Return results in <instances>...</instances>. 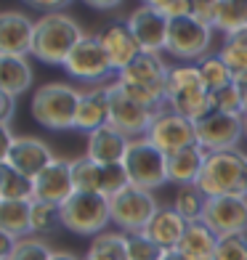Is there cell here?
Instances as JSON below:
<instances>
[{"label": "cell", "instance_id": "1", "mask_svg": "<svg viewBox=\"0 0 247 260\" xmlns=\"http://www.w3.org/2000/svg\"><path fill=\"white\" fill-rule=\"evenodd\" d=\"M165 106L181 117L192 120L194 125L199 120L213 114V96L202 85L197 64H175L168 72V85H165Z\"/></svg>", "mask_w": 247, "mask_h": 260}, {"label": "cell", "instance_id": "2", "mask_svg": "<svg viewBox=\"0 0 247 260\" xmlns=\"http://www.w3.org/2000/svg\"><path fill=\"white\" fill-rule=\"evenodd\" d=\"M85 38L82 27L64 11L58 14H43L35 21V40H32V56L43 64L64 67L75 45Z\"/></svg>", "mask_w": 247, "mask_h": 260}, {"label": "cell", "instance_id": "3", "mask_svg": "<svg viewBox=\"0 0 247 260\" xmlns=\"http://www.w3.org/2000/svg\"><path fill=\"white\" fill-rule=\"evenodd\" d=\"M168 72L170 67L162 61L157 53H141L136 61L117 75L120 85L133 101H138L146 109H165V85H168Z\"/></svg>", "mask_w": 247, "mask_h": 260}, {"label": "cell", "instance_id": "4", "mask_svg": "<svg viewBox=\"0 0 247 260\" xmlns=\"http://www.w3.org/2000/svg\"><path fill=\"white\" fill-rule=\"evenodd\" d=\"M197 186L210 197H247V154L234 151H213L205 159V168L197 178Z\"/></svg>", "mask_w": 247, "mask_h": 260}, {"label": "cell", "instance_id": "5", "mask_svg": "<svg viewBox=\"0 0 247 260\" xmlns=\"http://www.w3.org/2000/svg\"><path fill=\"white\" fill-rule=\"evenodd\" d=\"M77 104H80V90L67 85V82H45L35 90L32 96V117L48 130H75L77 120Z\"/></svg>", "mask_w": 247, "mask_h": 260}, {"label": "cell", "instance_id": "6", "mask_svg": "<svg viewBox=\"0 0 247 260\" xmlns=\"http://www.w3.org/2000/svg\"><path fill=\"white\" fill-rule=\"evenodd\" d=\"M61 212V226L67 231H72L77 236H99L107 231L112 223V212H109V199L104 194H85V191H75L67 202L58 207Z\"/></svg>", "mask_w": 247, "mask_h": 260}, {"label": "cell", "instance_id": "7", "mask_svg": "<svg viewBox=\"0 0 247 260\" xmlns=\"http://www.w3.org/2000/svg\"><path fill=\"white\" fill-rule=\"evenodd\" d=\"M122 165L128 170L131 186L155 191V188L170 183L168 181V154H162V151L157 146H151L146 138H133L131 141Z\"/></svg>", "mask_w": 247, "mask_h": 260}, {"label": "cell", "instance_id": "8", "mask_svg": "<svg viewBox=\"0 0 247 260\" xmlns=\"http://www.w3.org/2000/svg\"><path fill=\"white\" fill-rule=\"evenodd\" d=\"M213 27H207L205 21H199L194 14L170 19L168 27V51L175 56L181 64H197L199 58L210 56V45H213Z\"/></svg>", "mask_w": 247, "mask_h": 260}, {"label": "cell", "instance_id": "9", "mask_svg": "<svg viewBox=\"0 0 247 260\" xmlns=\"http://www.w3.org/2000/svg\"><path fill=\"white\" fill-rule=\"evenodd\" d=\"M160 210L157 199L151 191L138 186H128L125 191L114 194L109 199V212H112V223L117 231L122 234H138L149 226L151 215Z\"/></svg>", "mask_w": 247, "mask_h": 260}, {"label": "cell", "instance_id": "10", "mask_svg": "<svg viewBox=\"0 0 247 260\" xmlns=\"http://www.w3.org/2000/svg\"><path fill=\"white\" fill-rule=\"evenodd\" d=\"M64 69H67V75H72L75 80L88 82V88L90 85H107V82H112L109 77L117 75L112 69V64H109L107 53H104V48H101L99 35H88V32H85V38L72 48Z\"/></svg>", "mask_w": 247, "mask_h": 260}, {"label": "cell", "instance_id": "11", "mask_svg": "<svg viewBox=\"0 0 247 260\" xmlns=\"http://www.w3.org/2000/svg\"><path fill=\"white\" fill-rule=\"evenodd\" d=\"M151 146H157L162 154H175L186 146H194L197 144V125L192 120L181 117L178 112L173 109H160L155 114V120L149 125V133L144 136Z\"/></svg>", "mask_w": 247, "mask_h": 260}, {"label": "cell", "instance_id": "12", "mask_svg": "<svg viewBox=\"0 0 247 260\" xmlns=\"http://www.w3.org/2000/svg\"><path fill=\"white\" fill-rule=\"evenodd\" d=\"M109 125L117 127L128 138H144L149 133V125L155 120V109H146L138 101H133L128 93L117 85V80L109 82Z\"/></svg>", "mask_w": 247, "mask_h": 260}, {"label": "cell", "instance_id": "13", "mask_svg": "<svg viewBox=\"0 0 247 260\" xmlns=\"http://www.w3.org/2000/svg\"><path fill=\"white\" fill-rule=\"evenodd\" d=\"M242 138H244L242 117L213 112L210 117L197 122V144L207 154H213V151H234Z\"/></svg>", "mask_w": 247, "mask_h": 260}, {"label": "cell", "instance_id": "14", "mask_svg": "<svg viewBox=\"0 0 247 260\" xmlns=\"http://www.w3.org/2000/svg\"><path fill=\"white\" fill-rule=\"evenodd\" d=\"M202 223L218 239L247 234V197H210Z\"/></svg>", "mask_w": 247, "mask_h": 260}, {"label": "cell", "instance_id": "15", "mask_svg": "<svg viewBox=\"0 0 247 260\" xmlns=\"http://www.w3.org/2000/svg\"><path fill=\"white\" fill-rule=\"evenodd\" d=\"M128 29L133 32V38L138 40L141 51L144 53H162L168 48V27H170V19H165L160 11L149 8V6H141L136 11H131L125 19Z\"/></svg>", "mask_w": 247, "mask_h": 260}, {"label": "cell", "instance_id": "16", "mask_svg": "<svg viewBox=\"0 0 247 260\" xmlns=\"http://www.w3.org/2000/svg\"><path fill=\"white\" fill-rule=\"evenodd\" d=\"M99 43H101V48L107 53L109 64L117 75H120L122 69H128L141 53H144L125 21H112V24H107L99 32Z\"/></svg>", "mask_w": 247, "mask_h": 260}, {"label": "cell", "instance_id": "17", "mask_svg": "<svg viewBox=\"0 0 247 260\" xmlns=\"http://www.w3.org/2000/svg\"><path fill=\"white\" fill-rule=\"evenodd\" d=\"M72 194H75V181H72V162L69 159H53L35 178V199H40V202L61 207Z\"/></svg>", "mask_w": 247, "mask_h": 260}, {"label": "cell", "instance_id": "18", "mask_svg": "<svg viewBox=\"0 0 247 260\" xmlns=\"http://www.w3.org/2000/svg\"><path fill=\"white\" fill-rule=\"evenodd\" d=\"M35 21L21 11H0V53L27 56L32 53Z\"/></svg>", "mask_w": 247, "mask_h": 260}, {"label": "cell", "instance_id": "19", "mask_svg": "<svg viewBox=\"0 0 247 260\" xmlns=\"http://www.w3.org/2000/svg\"><path fill=\"white\" fill-rule=\"evenodd\" d=\"M53 159L56 157L51 154V146L43 144V141L35 138V136H16L14 146H11V154H8V162L14 165L19 173L29 175L32 181L38 178Z\"/></svg>", "mask_w": 247, "mask_h": 260}, {"label": "cell", "instance_id": "20", "mask_svg": "<svg viewBox=\"0 0 247 260\" xmlns=\"http://www.w3.org/2000/svg\"><path fill=\"white\" fill-rule=\"evenodd\" d=\"M107 85H90L85 90H80L75 130L93 133V130L109 125V88Z\"/></svg>", "mask_w": 247, "mask_h": 260}, {"label": "cell", "instance_id": "21", "mask_svg": "<svg viewBox=\"0 0 247 260\" xmlns=\"http://www.w3.org/2000/svg\"><path fill=\"white\" fill-rule=\"evenodd\" d=\"M128 146H131V138L122 136L120 130L112 127V125H104L99 130H93V133H88L85 157H90L99 165H114V162L125 159Z\"/></svg>", "mask_w": 247, "mask_h": 260}, {"label": "cell", "instance_id": "22", "mask_svg": "<svg viewBox=\"0 0 247 260\" xmlns=\"http://www.w3.org/2000/svg\"><path fill=\"white\" fill-rule=\"evenodd\" d=\"M186 226H189V223H186L173 207H162L160 205V210L151 215V220H149V226L144 229V234L165 252V250H175V247H178Z\"/></svg>", "mask_w": 247, "mask_h": 260}, {"label": "cell", "instance_id": "23", "mask_svg": "<svg viewBox=\"0 0 247 260\" xmlns=\"http://www.w3.org/2000/svg\"><path fill=\"white\" fill-rule=\"evenodd\" d=\"M205 159H207V151L199 144L175 151V154L168 157V181L175 183V186L197 183L199 173H202V168H205Z\"/></svg>", "mask_w": 247, "mask_h": 260}, {"label": "cell", "instance_id": "24", "mask_svg": "<svg viewBox=\"0 0 247 260\" xmlns=\"http://www.w3.org/2000/svg\"><path fill=\"white\" fill-rule=\"evenodd\" d=\"M35 80L32 64L27 56H3L0 53V90H6L8 96H24Z\"/></svg>", "mask_w": 247, "mask_h": 260}, {"label": "cell", "instance_id": "25", "mask_svg": "<svg viewBox=\"0 0 247 260\" xmlns=\"http://www.w3.org/2000/svg\"><path fill=\"white\" fill-rule=\"evenodd\" d=\"M215 247H218V236L210 231L202 220H197V223H189V226H186V231H183L175 250L183 252L189 260H213Z\"/></svg>", "mask_w": 247, "mask_h": 260}, {"label": "cell", "instance_id": "26", "mask_svg": "<svg viewBox=\"0 0 247 260\" xmlns=\"http://www.w3.org/2000/svg\"><path fill=\"white\" fill-rule=\"evenodd\" d=\"M210 27L215 32H223V38L244 32L247 29V3H242V0H215Z\"/></svg>", "mask_w": 247, "mask_h": 260}, {"label": "cell", "instance_id": "27", "mask_svg": "<svg viewBox=\"0 0 247 260\" xmlns=\"http://www.w3.org/2000/svg\"><path fill=\"white\" fill-rule=\"evenodd\" d=\"M218 56L226 61L229 72H231V80L237 82L239 88H247V29L223 38V45H221Z\"/></svg>", "mask_w": 247, "mask_h": 260}, {"label": "cell", "instance_id": "28", "mask_svg": "<svg viewBox=\"0 0 247 260\" xmlns=\"http://www.w3.org/2000/svg\"><path fill=\"white\" fill-rule=\"evenodd\" d=\"M0 199L3 202H32L35 199V181L29 175L19 173L11 162H0Z\"/></svg>", "mask_w": 247, "mask_h": 260}, {"label": "cell", "instance_id": "29", "mask_svg": "<svg viewBox=\"0 0 247 260\" xmlns=\"http://www.w3.org/2000/svg\"><path fill=\"white\" fill-rule=\"evenodd\" d=\"M186 223H197L202 220L205 215V207H207V197L199 191L197 183L189 186H178L175 188V197H173V205H170Z\"/></svg>", "mask_w": 247, "mask_h": 260}, {"label": "cell", "instance_id": "30", "mask_svg": "<svg viewBox=\"0 0 247 260\" xmlns=\"http://www.w3.org/2000/svg\"><path fill=\"white\" fill-rule=\"evenodd\" d=\"M85 260H128V244L122 231H104L93 236Z\"/></svg>", "mask_w": 247, "mask_h": 260}, {"label": "cell", "instance_id": "31", "mask_svg": "<svg viewBox=\"0 0 247 260\" xmlns=\"http://www.w3.org/2000/svg\"><path fill=\"white\" fill-rule=\"evenodd\" d=\"M0 226H3L14 239H24V236H32L29 229V202H3L0 207Z\"/></svg>", "mask_w": 247, "mask_h": 260}, {"label": "cell", "instance_id": "32", "mask_svg": "<svg viewBox=\"0 0 247 260\" xmlns=\"http://www.w3.org/2000/svg\"><path fill=\"white\" fill-rule=\"evenodd\" d=\"M197 69H199V77H202V85L210 93H215V90H221V88H226V85H231V82H234L226 61H223L218 53H210L205 58H199Z\"/></svg>", "mask_w": 247, "mask_h": 260}, {"label": "cell", "instance_id": "33", "mask_svg": "<svg viewBox=\"0 0 247 260\" xmlns=\"http://www.w3.org/2000/svg\"><path fill=\"white\" fill-rule=\"evenodd\" d=\"M72 181H75V191L101 194V165L93 162L90 157L72 159Z\"/></svg>", "mask_w": 247, "mask_h": 260}, {"label": "cell", "instance_id": "34", "mask_svg": "<svg viewBox=\"0 0 247 260\" xmlns=\"http://www.w3.org/2000/svg\"><path fill=\"white\" fill-rule=\"evenodd\" d=\"M56 226H61V212L56 205L40 202V199H32L29 202V229L32 236H45L51 234Z\"/></svg>", "mask_w": 247, "mask_h": 260}, {"label": "cell", "instance_id": "35", "mask_svg": "<svg viewBox=\"0 0 247 260\" xmlns=\"http://www.w3.org/2000/svg\"><path fill=\"white\" fill-rule=\"evenodd\" d=\"M53 252L56 250H51V244L43 236H24V239L16 242L8 260H51Z\"/></svg>", "mask_w": 247, "mask_h": 260}, {"label": "cell", "instance_id": "36", "mask_svg": "<svg viewBox=\"0 0 247 260\" xmlns=\"http://www.w3.org/2000/svg\"><path fill=\"white\" fill-rule=\"evenodd\" d=\"M213 96V112H221V114H234V117H244V101H242V88L237 82L221 88Z\"/></svg>", "mask_w": 247, "mask_h": 260}, {"label": "cell", "instance_id": "37", "mask_svg": "<svg viewBox=\"0 0 247 260\" xmlns=\"http://www.w3.org/2000/svg\"><path fill=\"white\" fill-rule=\"evenodd\" d=\"M131 186V178H128V170L122 162H114V165H101V194L112 199L114 194L125 191Z\"/></svg>", "mask_w": 247, "mask_h": 260}, {"label": "cell", "instance_id": "38", "mask_svg": "<svg viewBox=\"0 0 247 260\" xmlns=\"http://www.w3.org/2000/svg\"><path fill=\"white\" fill-rule=\"evenodd\" d=\"M125 244H128V260H160L162 257V250L144 231L125 234Z\"/></svg>", "mask_w": 247, "mask_h": 260}, {"label": "cell", "instance_id": "39", "mask_svg": "<svg viewBox=\"0 0 247 260\" xmlns=\"http://www.w3.org/2000/svg\"><path fill=\"white\" fill-rule=\"evenodd\" d=\"M213 260H247V234L221 236Z\"/></svg>", "mask_w": 247, "mask_h": 260}, {"label": "cell", "instance_id": "40", "mask_svg": "<svg viewBox=\"0 0 247 260\" xmlns=\"http://www.w3.org/2000/svg\"><path fill=\"white\" fill-rule=\"evenodd\" d=\"M29 8H38V11H45V14H58L64 11L67 6H72V0H24Z\"/></svg>", "mask_w": 247, "mask_h": 260}, {"label": "cell", "instance_id": "41", "mask_svg": "<svg viewBox=\"0 0 247 260\" xmlns=\"http://www.w3.org/2000/svg\"><path fill=\"white\" fill-rule=\"evenodd\" d=\"M14 141H16V136L11 133V125L8 122H0V162H8V154H11Z\"/></svg>", "mask_w": 247, "mask_h": 260}, {"label": "cell", "instance_id": "42", "mask_svg": "<svg viewBox=\"0 0 247 260\" xmlns=\"http://www.w3.org/2000/svg\"><path fill=\"white\" fill-rule=\"evenodd\" d=\"M14 109H16V99L8 96L6 90H0V122H8V125H11Z\"/></svg>", "mask_w": 247, "mask_h": 260}, {"label": "cell", "instance_id": "43", "mask_svg": "<svg viewBox=\"0 0 247 260\" xmlns=\"http://www.w3.org/2000/svg\"><path fill=\"white\" fill-rule=\"evenodd\" d=\"M19 239H14L3 226H0V260H8V255L14 252V247H16Z\"/></svg>", "mask_w": 247, "mask_h": 260}, {"label": "cell", "instance_id": "44", "mask_svg": "<svg viewBox=\"0 0 247 260\" xmlns=\"http://www.w3.org/2000/svg\"><path fill=\"white\" fill-rule=\"evenodd\" d=\"M88 8H96V11H114L122 0H82Z\"/></svg>", "mask_w": 247, "mask_h": 260}, {"label": "cell", "instance_id": "45", "mask_svg": "<svg viewBox=\"0 0 247 260\" xmlns=\"http://www.w3.org/2000/svg\"><path fill=\"white\" fill-rule=\"evenodd\" d=\"M160 260H189V257H186L183 252H178V250H165Z\"/></svg>", "mask_w": 247, "mask_h": 260}, {"label": "cell", "instance_id": "46", "mask_svg": "<svg viewBox=\"0 0 247 260\" xmlns=\"http://www.w3.org/2000/svg\"><path fill=\"white\" fill-rule=\"evenodd\" d=\"M51 260H85V257H77V255H72V252L58 250V252H53V257H51Z\"/></svg>", "mask_w": 247, "mask_h": 260}, {"label": "cell", "instance_id": "47", "mask_svg": "<svg viewBox=\"0 0 247 260\" xmlns=\"http://www.w3.org/2000/svg\"><path fill=\"white\" fill-rule=\"evenodd\" d=\"M141 3H144V6H149V8H157V11H160L165 3H168V0H141Z\"/></svg>", "mask_w": 247, "mask_h": 260}, {"label": "cell", "instance_id": "48", "mask_svg": "<svg viewBox=\"0 0 247 260\" xmlns=\"http://www.w3.org/2000/svg\"><path fill=\"white\" fill-rule=\"evenodd\" d=\"M242 101H244V114H247V88H242Z\"/></svg>", "mask_w": 247, "mask_h": 260}, {"label": "cell", "instance_id": "49", "mask_svg": "<svg viewBox=\"0 0 247 260\" xmlns=\"http://www.w3.org/2000/svg\"><path fill=\"white\" fill-rule=\"evenodd\" d=\"M242 122H244V141H247V114L242 117Z\"/></svg>", "mask_w": 247, "mask_h": 260}, {"label": "cell", "instance_id": "50", "mask_svg": "<svg viewBox=\"0 0 247 260\" xmlns=\"http://www.w3.org/2000/svg\"><path fill=\"white\" fill-rule=\"evenodd\" d=\"M194 3H213V0H194Z\"/></svg>", "mask_w": 247, "mask_h": 260}, {"label": "cell", "instance_id": "51", "mask_svg": "<svg viewBox=\"0 0 247 260\" xmlns=\"http://www.w3.org/2000/svg\"><path fill=\"white\" fill-rule=\"evenodd\" d=\"M0 207H3V199H0Z\"/></svg>", "mask_w": 247, "mask_h": 260}, {"label": "cell", "instance_id": "52", "mask_svg": "<svg viewBox=\"0 0 247 260\" xmlns=\"http://www.w3.org/2000/svg\"><path fill=\"white\" fill-rule=\"evenodd\" d=\"M242 3H247V0H242Z\"/></svg>", "mask_w": 247, "mask_h": 260}]
</instances>
